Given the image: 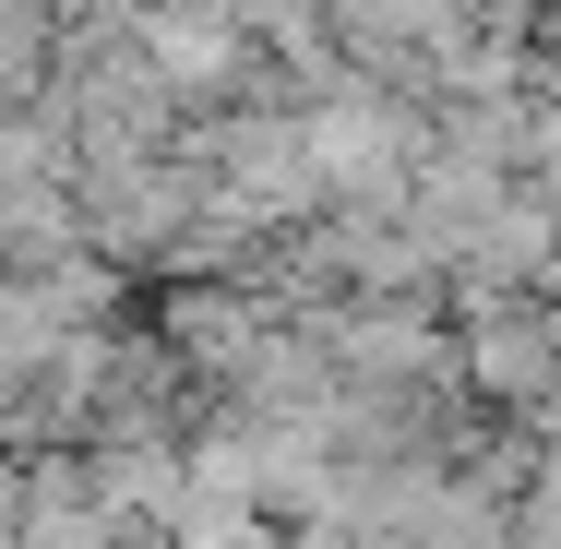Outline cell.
Returning a JSON list of instances; mask_svg holds the SVG:
<instances>
[{
    "label": "cell",
    "mask_w": 561,
    "mask_h": 549,
    "mask_svg": "<svg viewBox=\"0 0 561 549\" xmlns=\"http://www.w3.org/2000/svg\"><path fill=\"white\" fill-rule=\"evenodd\" d=\"M454 346H443V311L407 287V299H358L335 334V370L346 382H419V370H443Z\"/></svg>",
    "instance_id": "1"
},
{
    "label": "cell",
    "mask_w": 561,
    "mask_h": 549,
    "mask_svg": "<svg viewBox=\"0 0 561 549\" xmlns=\"http://www.w3.org/2000/svg\"><path fill=\"white\" fill-rule=\"evenodd\" d=\"M144 72H156V96H216L239 84V12H156L144 24Z\"/></svg>",
    "instance_id": "2"
}]
</instances>
